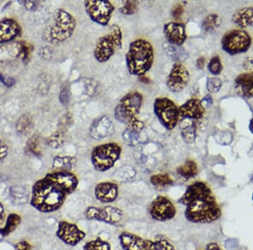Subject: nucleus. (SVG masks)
<instances>
[{
    "label": "nucleus",
    "mask_w": 253,
    "mask_h": 250,
    "mask_svg": "<svg viewBox=\"0 0 253 250\" xmlns=\"http://www.w3.org/2000/svg\"><path fill=\"white\" fill-rule=\"evenodd\" d=\"M78 185L79 180L72 172H52L34 184L30 204L42 213L57 212Z\"/></svg>",
    "instance_id": "1"
},
{
    "label": "nucleus",
    "mask_w": 253,
    "mask_h": 250,
    "mask_svg": "<svg viewBox=\"0 0 253 250\" xmlns=\"http://www.w3.org/2000/svg\"><path fill=\"white\" fill-rule=\"evenodd\" d=\"M185 206V217L192 223H211L222 215L215 194L206 183L191 184L179 200Z\"/></svg>",
    "instance_id": "2"
},
{
    "label": "nucleus",
    "mask_w": 253,
    "mask_h": 250,
    "mask_svg": "<svg viewBox=\"0 0 253 250\" xmlns=\"http://www.w3.org/2000/svg\"><path fill=\"white\" fill-rule=\"evenodd\" d=\"M125 58L127 71L131 75L144 76L154 63L153 47L145 39L135 40L129 45Z\"/></svg>",
    "instance_id": "3"
},
{
    "label": "nucleus",
    "mask_w": 253,
    "mask_h": 250,
    "mask_svg": "<svg viewBox=\"0 0 253 250\" xmlns=\"http://www.w3.org/2000/svg\"><path fill=\"white\" fill-rule=\"evenodd\" d=\"M76 20L64 9H59L53 14V22L45 28L42 40L49 44L58 46L74 34Z\"/></svg>",
    "instance_id": "4"
},
{
    "label": "nucleus",
    "mask_w": 253,
    "mask_h": 250,
    "mask_svg": "<svg viewBox=\"0 0 253 250\" xmlns=\"http://www.w3.org/2000/svg\"><path fill=\"white\" fill-rule=\"evenodd\" d=\"M124 35L118 25H113L109 33L101 36L98 40L94 49L95 58L99 62H107L115 54L117 51L123 47Z\"/></svg>",
    "instance_id": "5"
},
{
    "label": "nucleus",
    "mask_w": 253,
    "mask_h": 250,
    "mask_svg": "<svg viewBox=\"0 0 253 250\" xmlns=\"http://www.w3.org/2000/svg\"><path fill=\"white\" fill-rule=\"evenodd\" d=\"M122 147L117 142H107L95 147L92 152V163L95 169L106 172L120 159Z\"/></svg>",
    "instance_id": "6"
},
{
    "label": "nucleus",
    "mask_w": 253,
    "mask_h": 250,
    "mask_svg": "<svg viewBox=\"0 0 253 250\" xmlns=\"http://www.w3.org/2000/svg\"><path fill=\"white\" fill-rule=\"evenodd\" d=\"M143 95L138 92H131L124 95L116 106L114 116L117 121L124 124L138 119V115L141 109Z\"/></svg>",
    "instance_id": "7"
},
{
    "label": "nucleus",
    "mask_w": 253,
    "mask_h": 250,
    "mask_svg": "<svg viewBox=\"0 0 253 250\" xmlns=\"http://www.w3.org/2000/svg\"><path fill=\"white\" fill-rule=\"evenodd\" d=\"M154 111L162 126L169 131L173 130L179 122V108L168 98H157L154 102Z\"/></svg>",
    "instance_id": "8"
},
{
    "label": "nucleus",
    "mask_w": 253,
    "mask_h": 250,
    "mask_svg": "<svg viewBox=\"0 0 253 250\" xmlns=\"http://www.w3.org/2000/svg\"><path fill=\"white\" fill-rule=\"evenodd\" d=\"M252 44V39L248 32L242 29H232L224 34L221 40V47L230 55L246 53Z\"/></svg>",
    "instance_id": "9"
},
{
    "label": "nucleus",
    "mask_w": 253,
    "mask_h": 250,
    "mask_svg": "<svg viewBox=\"0 0 253 250\" xmlns=\"http://www.w3.org/2000/svg\"><path fill=\"white\" fill-rule=\"evenodd\" d=\"M85 8L90 19L102 27L108 25L115 9L112 3L106 0L86 1Z\"/></svg>",
    "instance_id": "10"
},
{
    "label": "nucleus",
    "mask_w": 253,
    "mask_h": 250,
    "mask_svg": "<svg viewBox=\"0 0 253 250\" xmlns=\"http://www.w3.org/2000/svg\"><path fill=\"white\" fill-rule=\"evenodd\" d=\"M85 216L88 220H94L110 225H115L123 220L124 212L120 208L116 206H88L85 211Z\"/></svg>",
    "instance_id": "11"
},
{
    "label": "nucleus",
    "mask_w": 253,
    "mask_h": 250,
    "mask_svg": "<svg viewBox=\"0 0 253 250\" xmlns=\"http://www.w3.org/2000/svg\"><path fill=\"white\" fill-rule=\"evenodd\" d=\"M149 212L157 222L170 221L177 215V208L169 198L158 195L150 204Z\"/></svg>",
    "instance_id": "12"
},
{
    "label": "nucleus",
    "mask_w": 253,
    "mask_h": 250,
    "mask_svg": "<svg viewBox=\"0 0 253 250\" xmlns=\"http://www.w3.org/2000/svg\"><path fill=\"white\" fill-rule=\"evenodd\" d=\"M190 81V74L188 68L181 62H175L166 79L168 88L174 93H179L185 89Z\"/></svg>",
    "instance_id": "13"
},
{
    "label": "nucleus",
    "mask_w": 253,
    "mask_h": 250,
    "mask_svg": "<svg viewBox=\"0 0 253 250\" xmlns=\"http://www.w3.org/2000/svg\"><path fill=\"white\" fill-rule=\"evenodd\" d=\"M56 235L65 245L75 246L86 238V233L76 224L61 221L58 224Z\"/></svg>",
    "instance_id": "14"
},
{
    "label": "nucleus",
    "mask_w": 253,
    "mask_h": 250,
    "mask_svg": "<svg viewBox=\"0 0 253 250\" xmlns=\"http://www.w3.org/2000/svg\"><path fill=\"white\" fill-rule=\"evenodd\" d=\"M115 133V127L111 119L106 115H101L92 121L90 127V135L92 139L100 141L109 138Z\"/></svg>",
    "instance_id": "15"
},
{
    "label": "nucleus",
    "mask_w": 253,
    "mask_h": 250,
    "mask_svg": "<svg viewBox=\"0 0 253 250\" xmlns=\"http://www.w3.org/2000/svg\"><path fill=\"white\" fill-rule=\"evenodd\" d=\"M205 110L202 101L197 99H191L179 108L180 118L189 119L191 121H203Z\"/></svg>",
    "instance_id": "16"
},
{
    "label": "nucleus",
    "mask_w": 253,
    "mask_h": 250,
    "mask_svg": "<svg viewBox=\"0 0 253 250\" xmlns=\"http://www.w3.org/2000/svg\"><path fill=\"white\" fill-rule=\"evenodd\" d=\"M94 194L100 203H112L118 199L119 188L116 183L104 181L95 187Z\"/></svg>",
    "instance_id": "17"
},
{
    "label": "nucleus",
    "mask_w": 253,
    "mask_h": 250,
    "mask_svg": "<svg viewBox=\"0 0 253 250\" xmlns=\"http://www.w3.org/2000/svg\"><path fill=\"white\" fill-rule=\"evenodd\" d=\"M164 34L169 44L181 47L187 39L185 25L181 22H169L164 27Z\"/></svg>",
    "instance_id": "18"
},
{
    "label": "nucleus",
    "mask_w": 253,
    "mask_h": 250,
    "mask_svg": "<svg viewBox=\"0 0 253 250\" xmlns=\"http://www.w3.org/2000/svg\"><path fill=\"white\" fill-rule=\"evenodd\" d=\"M148 240L128 232H123L119 235L120 245L124 250H147Z\"/></svg>",
    "instance_id": "19"
},
{
    "label": "nucleus",
    "mask_w": 253,
    "mask_h": 250,
    "mask_svg": "<svg viewBox=\"0 0 253 250\" xmlns=\"http://www.w3.org/2000/svg\"><path fill=\"white\" fill-rule=\"evenodd\" d=\"M21 27L12 19L0 21V43L14 41L21 34Z\"/></svg>",
    "instance_id": "20"
},
{
    "label": "nucleus",
    "mask_w": 253,
    "mask_h": 250,
    "mask_svg": "<svg viewBox=\"0 0 253 250\" xmlns=\"http://www.w3.org/2000/svg\"><path fill=\"white\" fill-rule=\"evenodd\" d=\"M33 50H34V47L32 45L25 41L14 42L9 45L8 47V52L10 54V56L20 57L25 63L30 62Z\"/></svg>",
    "instance_id": "21"
},
{
    "label": "nucleus",
    "mask_w": 253,
    "mask_h": 250,
    "mask_svg": "<svg viewBox=\"0 0 253 250\" xmlns=\"http://www.w3.org/2000/svg\"><path fill=\"white\" fill-rule=\"evenodd\" d=\"M191 121L189 119H183L180 121L181 135L186 143L191 144L197 139V128L201 127V121Z\"/></svg>",
    "instance_id": "22"
},
{
    "label": "nucleus",
    "mask_w": 253,
    "mask_h": 250,
    "mask_svg": "<svg viewBox=\"0 0 253 250\" xmlns=\"http://www.w3.org/2000/svg\"><path fill=\"white\" fill-rule=\"evenodd\" d=\"M236 90L243 97H253V75L249 74H240L236 79Z\"/></svg>",
    "instance_id": "23"
},
{
    "label": "nucleus",
    "mask_w": 253,
    "mask_h": 250,
    "mask_svg": "<svg viewBox=\"0 0 253 250\" xmlns=\"http://www.w3.org/2000/svg\"><path fill=\"white\" fill-rule=\"evenodd\" d=\"M232 22L240 28H248L253 24V7H244L233 15Z\"/></svg>",
    "instance_id": "24"
},
{
    "label": "nucleus",
    "mask_w": 253,
    "mask_h": 250,
    "mask_svg": "<svg viewBox=\"0 0 253 250\" xmlns=\"http://www.w3.org/2000/svg\"><path fill=\"white\" fill-rule=\"evenodd\" d=\"M77 160L74 157L56 156L53 159V172H71L76 166Z\"/></svg>",
    "instance_id": "25"
},
{
    "label": "nucleus",
    "mask_w": 253,
    "mask_h": 250,
    "mask_svg": "<svg viewBox=\"0 0 253 250\" xmlns=\"http://www.w3.org/2000/svg\"><path fill=\"white\" fill-rule=\"evenodd\" d=\"M21 223V217L16 213H10L6 218L5 222L3 227L0 228V235L2 237H8L9 234L14 233L20 224Z\"/></svg>",
    "instance_id": "26"
},
{
    "label": "nucleus",
    "mask_w": 253,
    "mask_h": 250,
    "mask_svg": "<svg viewBox=\"0 0 253 250\" xmlns=\"http://www.w3.org/2000/svg\"><path fill=\"white\" fill-rule=\"evenodd\" d=\"M222 23V20L217 14H210L203 19L202 28L207 33H214L219 29Z\"/></svg>",
    "instance_id": "27"
},
{
    "label": "nucleus",
    "mask_w": 253,
    "mask_h": 250,
    "mask_svg": "<svg viewBox=\"0 0 253 250\" xmlns=\"http://www.w3.org/2000/svg\"><path fill=\"white\" fill-rule=\"evenodd\" d=\"M177 174L185 179H191L197 174V164L192 160H188L184 165L177 168Z\"/></svg>",
    "instance_id": "28"
},
{
    "label": "nucleus",
    "mask_w": 253,
    "mask_h": 250,
    "mask_svg": "<svg viewBox=\"0 0 253 250\" xmlns=\"http://www.w3.org/2000/svg\"><path fill=\"white\" fill-rule=\"evenodd\" d=\"M150 183L156 188H166L173 185V179L167 174H154L150 177Z\"/></svg>",
    "instance_id": "29"
},
{
    "label": "nucleus",
    "mask_w": 253,
    "mask_h": 250,
    "mask_svg": "<svg viewBox=\"0 0 253 250\" xmlns=\"http://www.w3.org/2000/svg\"><path fill=\"white\" fill-rule=\"evenodd\" d=\"M147 250H175L174 245L165 239L148 240Z\"/></svg>",
    "instance_id": "30"
},
{
    "label": "nucleus",
    "mask_w": 253,
    "mask_h": 250,
    "mask_svg": "<svg viewBox=\"0 0 253 250\" xmlns=\"http://www.w3.org/2000/svg\"><path fill=\"white\" fill-rule=\"evenodd\" d=\"M83 250H112V248L108 242L98 237L96 239L87 242L84 245Z\"/></svg>",
    "instance_id": "31"
},
{
    "label": "nucleus",
    "mask_w": 253,
    "mask_h": 250,
    "mask_svg": "<svg viewBox=\"0 0 253 250\" xmlns=\"http://www.w3.org/2000/svg\"><path fill=\"white\" fill-rule=\"evenodd\" d=\"M64 141V134L62 131H57L47 138V143L53 149H59L63 146Z\"/></svg>",
    "instance_id": "32"
},
{
    "label": "nucleus",
    "mask_w": 253,
    "mask_h": 250,
    "mask_svg": "<svg viewBox=\"0 0 253 250\" xmlns=\"http://www.w3.org/2000/svg\"><path fill=\"white\" fill-rule=\"evenodd\" d=\"M26 149L27 152L36 157L41 155V140L37 135H34L27 141Z\"/></svg>",
    "instance_id": "33"
},
{
    "label": "nucleus",
    "mask_w": 253,
    "mask_h": 250,
    "mask_svg": "<svg viewBox=\"0 0 253 250\" xmlns=\"http://www.w3.org/2000/svg\"><path fill=\"white\" fill-rule=\"evenodd\" d=\"M32 127V121L28 115H21L16 122V131L21 135L29 133Z\"/></svg>",
    "instance_id": "34"
},
{
    "label": "nucleus",
    "mask_w": 253,
    "mask_h": 250,
    "mask_svg": "<svg viewBox=\"0 0 253 250\" xmlns=\"http://www.w3.org/2000/svg\"><path fill=\"white\" fill-rule=\"evenodd\" d=\"M138 11V2L137 1H126L124 5L119 8V12L124 15H134Z\"/></svg>",
    "instance_id": "35"
},
{
    "label": "nucleus",
    "mask_w": 253,
    "mask_h": 250,
    "mask_svg": "<svg viewBox=\"0 0 253 250\" xmlns=\"http://www.w3.org/2000/svg\"><path fill=\"white\" fill-rule=\"evenodd\" d=\"M222 81L219 78H208L207 80L206 87L208 91L210 93H217L221 90L222 87Z\"/></svg>",
    "instance_id": "36"
},
{
    "label": "nucleus",
    "mask_w": 253,
    "mask_h": 250,
    "mask_svg": "<svg viewBox=\"0 0 253 250\" xmlns=\"http://www.w3.org/2000/svg\"><path fill=\"white\" fill-rule=\"evenodd\" d=\"M222 68H223L222 67V63H221V59H220L218 56L213 57L210 60L209 65H208L209 71L213 75H219V74H221Z\"/></svg>",
    "instance_id": "37"
},
{
    "label": "nucleus",
    "mask_w": 253,
    "mask_h": 250,
    "mask_svg": "<svg viewBox=\"0 0 253 250\" xmlns=\"http://www.w3.org/2000/svg\"><path fill=\"white\" fill-rule=\"evenodd\" d=\"M164 49H165V53H166L168 56H170L172 60L176 61V62H179L178 61L181 59V56H182L181 54H182L183 51L178 49L176 46H172V45L171 44L166 45Z\"/></svg>",
    "instance_id": "38"
},
{
    "label": "nucleus",
    "mask_w": 253,
    "mask_h": 250,
    "mask_svg": "<svg viewBox=\"0 0 253 250\" xmlns=\"http://www.w3.org/2000/svg\"><path fill=\"white\" fill-rule=\"evenodd\" d=\"M124 140L126 141L127 144L129 145V146H136V145L138 144V142H139V134H137V133H132V132H129V131H127V130H125V132H124Z\"/></svg>",
    "instance_id": "39"
},
{
    "label": "nucleus",
    "mask_w": 253,
    "mask_h": 250,
    "mask_svg": "<svg viewBox=\"0 0 253 250\" xmlns=\"http://www.w3.org/2000/svg\"><path fill=\"white\" fill-rule=\"evenodd\" d=\"M59 100L61 101V103L63 105H67L69 102L70 100V92H69V87L68 84H63L62 88H61V91L59 94Z\"/></svg>",
    "instance_id": "40"
},
{
    "label": "nucleus",
    "mask_w": 253,
    "mask_h": 250,
    "mask_svg": "<svg viewBox=\"0 0 253 250\" xmlns=\"http://www.w3.org/2000/svg\"><path fill=\"white\" fill-rule=\"evenodd\" d=\"M242 67L247 72V74L253 75V56L246 57L242 62Z\"/></svg>",
    "instance_id": "41"
},
{
    "label": "nucleus",
    "mask_w": 253,
    "mask_h": 250,
    "mask_svg": "<svg viewBox=\"0 0 253 250\" xmlns=\"http://www.w3.org/2000/svg\"><path fill=\"white\" fill-rule=\"evenodd\" d=\"M183 13H184V7L181 3H177L176 5L173 6V8L171 9L172 17L177 19V20L183 16Z\"/></svg>",
    "instance_id": "42"
},
{
    "label": "nucleus",
    "mask_w": 253,
    "mask_h": 250,
    "mask_svg": "<svg viewBox=\"0 0 253 250\" xmlns=\"http://www.w3.org/2000/svg\"><path fill=\"white\" fill-rule=\"evenodd\" d=\"M15 250H32V246L31 244L26 240H21V241L18 242L17 244L15 246Z\"/></svg>",
    "instance_id": "43"
},
{
    "label": "nucleus",
    "mask_w": 253,
    "mask_h": 250,
    "mask_svg": "<svg viewBox=\"0 0 253 250\" xmlns=\"http://www.w3.org/2000/svg\"><path fill=\"white\" fill-rule=\"evenodd\" d=\"M20 3L28 10H35L39 5L38 2L36 1H21Z\"/></svg>",
    "instance_id": "44"
},
{
    "label": "nucleus",
    "mask_w": 253,
    "mask_h": 250,
    "mask_svg": "<svg viewBox=\"0 0 253 250\" xmlns=\"http://www.w3.org/2000/svg\"><path fill=\"white\" fill-rule=\"evenodd\" d=\"M9 153V147L0 139V161L5 159Z\"/></svg>",
    "instance_id": "45"
},
{
    "label": "nucleus",
    "mask_w": 253,
    "mask_h": 250,
    "mask_svg": "<svg viewBox=\"0 0 253 250\" xmlns=\"http://www.w3.org/2000/svg\"><path fill=\"white\" fill-rule=\"evenodd\" d=\"M41 56L43 59H50L51 56L53 55V52L50 49V47H42L40 51Z\"/></svg>",
    "instance_id": "46"
},
{
    "label": "nucleus",
    "mask_w": 253,
    "mask_h": 250,
    "mask_svg": "<svg viewBox=\"0 0 253 250\" xmlns=\"http://www.w3.org/2000/svg\"><path fill=\"white\" fill-rule=\"evenodd\" d=\"M0 80H1V82L3 83V84H5L8 87L13 86L15 83V80L13 79H11V78H4V76L1 74H0Z\"/></svg>",
    "instance_id": "47"
},
{
    "label": "nucleus",
    "mask_w": 253,
    "mask_h": 250,
    "mask_svg": "<svg viewBox=\"0 0 253 250\" xmlns=\"http://www.w3.org/2000/svg\"><path fill=\"white\" fill-rule=\"evenodd\" d=\"M5 210L3 204L0 203V225L4 223L6 220Z\"/></svg>",
    "instance_id": "48"
},
{
    "label": "nucleus",
    "mask_w": 253,
    "mask_h": 250,
    "mask_svg": "<svg viewBox=\"0 0 253 250\" xmlns=\"http://www.w3.org/2000/svg\"><path fill=\"white\" fill-rule=\"evenodd\" d=\"M206 250H221L216 243H209L206 246Z\"/></svg>",
    "instance_id": "49"
},
{
    "label": "nucleus",
    "mask_w": 253,
    "mask_h": 250,
    "mask_svg": "<svg viewBox=\"0 0 253 250\" xmlns=\"http://www.w3.org/2000/svg\"><path fill=\"white\" fill-rule=\"evenodd\" d=\"M197 65L198 68L203 69L204 68V65H205V58L204 57H200V58L197 59Z\"/></svg>",
    "instance_id": "50"
},
{
    "label": "nucleus",
    "mask_w": 253,
    "mask_h": 250,
    "mask_svg": "<svg viewBox=\"0 0 253 250\" xmlns=\"http://www.w3.org/2000/svg\"><path fill=\"white\" fill-rule=\"evenodd\" d=\"M236 240H233L232 244H230V240H228V241H226L225 246H226L227 249H230V245H232V249H234V248H236L237 246V244L234 245V243H236Z\"/></svg>",
    "instance_id": "51"
},
{
    "label": "nucleus",
    "mask_w": 253,
    "mask_h": 250,
    "mask_svg": "<svg viewBox=\"0 0 253 250\" xmlns=\"http://www.w3.org/2000/svg\"><path fill=\"white\" fill-rule=\"evenodd\" d=\"M139 80L141 81V82L144 83H149L150 82V80L148 79L147 77L141 76L139 78Z\"/></svg>",
    "instance_id": "52"
},
{
    "label": "nucleus",
    "mask_w": 253,
    "mask_h": 250,
    "mask_svg": "<svg viewBox=\"0 0 253 250\" xmlns=\"http://www.w3.org/2000/svg\"><path fill=\"white\" fill-rule=\"evenodd\" d=\"M250 127L251 132L253 133V119L251 121L250 127Z\"/></svg>",
    "instance_id": "53"
},
{
    "label": "nucleus",
    "mask_w": 253,
    "mask_h": 250,
    "mask_svg": "<svg viewBox=\"0 0 253 250\" xmlns=\"http://www.w3.org/2000/svg\"><path fill=\"white\" fill-rule=\"evenodd\" d=\"M251 182L253 183V176H252V179H251Z\"/></svg>",
    "instance_id": "54"
},
{
    "label": "nucleus",
    "mask_w": 253,
    "mask_h": 250,
    "mask_svg": "<svg viewBox=\"0 0 253 250\" xmlns=\"http://www.w3.org/2000/svg\"></svg>",
    "instance_id": "55"
}]
</instances>
